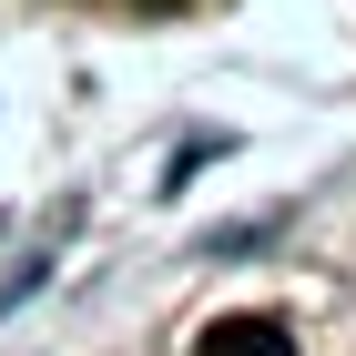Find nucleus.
<instances>
[{
    "instance_id": "obj_1",
    "label": "nucleus",
    "mask_w": 356,
    "mask_h": 356,
    "mask_svg": "<svg viewBox=\"0 0 356 356\" xmlns=\"http://www.w3.org/2000/svg\"><path fill=\"white\" fill-rule=\"evenodd\" d=\"M193 356H296V336L275 326V316H224V326L193 336Z\"/></svg>"
}]
</instances>
